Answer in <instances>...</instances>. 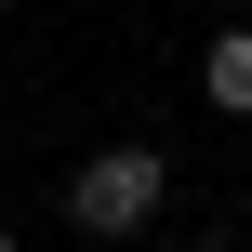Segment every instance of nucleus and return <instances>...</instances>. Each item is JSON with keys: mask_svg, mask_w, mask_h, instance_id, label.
<instances>
[{"mask_svg": "<svg viewBox=\"0 0 252 252\" xmlns=\"http://www.w3.org/2000/svg\"><path fill=\"white\" fill-rule=\"evenodd\" d=\"M159 146H106V159H80V186H66V226H93V239H133L146 213H159Z\"/></svg>", "mask_w": 252, "mask_h": 252, "instance_id": "obj_1", "label": "nucleus"}, {"mask_svg": "<svg viewBox=\"0 0 252 252\" xmlns=\"http://www.w3.org/2000/svg\"><path fill=\"white\" fill-rule=\"evenodd\" d=\"M199 93H213L226 120H252V27H226V40H213V66H199Z\"/></svg>", "mask_w": 252, "mask_h": 252, "instance_id": "obj_2", "label": "nucleus"}, {"mask_svg": "<svg viewBox=\"0 0 252 252\" xmlns=\"http://www.w3.org/2000/svg\"><path fill=\"white\" fill-rule=\"evenodd\" d=\"M0 252H13V226H0Z\"/></svg>", "mask_w": 252, "mask_h": 252, "instance_id": "obj_3", "label": "nucleus"}]
</instances>
